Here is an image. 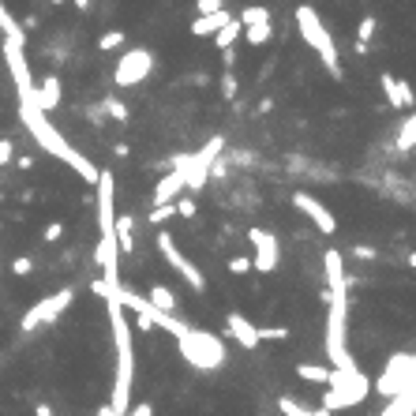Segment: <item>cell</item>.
<instances>
[{"label":"cell","mask_w":416,"mask_h":416,"mask_svg":"<svg viewBox=\"0 0 416 416\" xmlns=\"http://www.w3.org/2000/svg\"><path fill=\"white\" fill-rule=\"evenodd\" d=\"M327 293H330V311H327V356H330V368L337 371H353L356 360L349 353V281H345V263H342V252H327Z\"/></svg>","instance_id":"obj_1"},{"label":"cell","mask_w":416,"mask_h":416,"mask_svg":"<svg viewBox=\"0 0 416 416\" xmlns=\"http://www.w3.org/2000/svg\"><path fill=\"white\" fill-rule=\"evenodd\" d=\"M19 120H23V128H27V132L34 135V142H38V147H42L45 154H53L57 162H64L68 169H75V173H79L86 184H98V173H101V169L90 162L86 154H79L68 139L57 132L53 120H49V116L34 106V98H19Z\"/></svg>","instance_id":"obj_2"},{"label":"cell","mask_w":416,"mask_h":416,"mask_svg":"<svg viewBox=\"0 0 416 416\" xmlns=\"http://www.w3.org/2000/svg\"><path fill=\"white\" fill-rule=\"evenodd\" d=\"M94 188H98V203L94 206H98V229H101L94 259L101 266V281H106L109 289H116V285H120V248H116V232H113V225H116V180H113L109 169L98 173Z\"/></svg>","instance_id":"obj_3"},{"label":"cell","mask_w":416,"mask_h":416,"mask_svg":"<svg viewBox=\"0 0 416 416\" xmlns=\"http://www.w3.org/2000/svg\"><path fill=\"white\" fill-rule=\"evenodd\" d=\"M109 304V322H113V345H116V383H113V401L109 409L124 416L132 409V379H135V345H132V322H128L124 308L116 300Z\"/></svg>","instance_id":"obj_4"},{"label":"cell","mask_w":416,"mask_h":416,"mask_svg":"<svg viewBox=\"0 0 416 416\" xmlns=\"http://www.w3.org/2000/svg\"><path fill=\"white\" fill-rule=\"evenodd\" d=\"M176 345H180V356H184L195 371H218L229 356L222 337L203 330V327H184L176 334Z\"/></svg>","instance_id":"obj_5"},{"label":"cell","mask_w":416,"mask_h":416,"mask_svg":"<svg viewBox=\"0 0 416 416\" xmlns=\"http://www.w3.org/2000/svg\"><path fill=\"white\" fill-rule=\"evenodd\" d=\"M296 30H300V38L311 45V53L322 60V68H327L334 79H342V60H337V45H334L330 30L322 27L319 11L311 8V4H300V8H296Z\"/></svg>","instance_id":"obj_6"},{"label":"cell","mask_w":416,"mask_h":416,"mask_svg":"<svg viewBox=\"0 0 416 416\" xmlns=\"http://www.w3.org/2000/svg\"><path fill=\"white\" fill-rule=\"evenodd\" d=\"M371 394V379L364 375L360 368L353 371H337L330 368V379H327V390H322V409L327 412H337V409H353L360 405L364 398Z\"/></svg>","instance_id":"obj_7"},{"label":"cell","mask_w":416,"mask_h":416,"mask_svg":"<svg viewBox=\"0 0 416 416\" xmlns=\"http://www.w3.org/2000/svg\"><path fill=\"white\" fill-rule=\"evenodd\" d=\"M222 150H225V139L214 135L206 147H199L195 154H180V158L173 162V169H180V173H184V188H188L191 195L206 188V180H210V165L218 162V154H222Z\"/></svg>","instance_id":"obj_8"},{"label":"cell","mask_w":416,"mask_h":416,"mask_svg":"<svg viewBox=\"0 0 416 416\" xmlns=\"http://www.w3.org/2000/svg\"><path fill=\"white\" fill-rule=\"evenodd\" d=\"M412 383H416L412 353H394L386 360V368L379 371V379L371 383V390H379L383 398H398V394H405V390H412Z\"/></svg>","instance_id":"obj_9"},{"label":"cell","mask_w":416,"mask_h":416,"mask_svg":"<svg viewBox=\"0 0 416 416\" xmlns=\"http://www.w3.org/2000/svg\"><path fill=\"white\" fill-rule=\"evenodd\" d=\"M72 300H75V289H60V293H53V296H42L27 315L19 319V330L23 334H34V330H42V327H49V322H57L64 311L72 308Z\"/></svg>","instance_id":"obj_10"},{"label":"cell","mask_w":416,"mask_h":416,"mask_svg":"<svg viewBox=\"0 0 416 416\" xmlns=\"http://www.w3.org/2000/svg\"><path fill=\"white\" fill-rule=\"evenodd\" d=\"M154 244H158V252H162V259H165V263L173 266L176 274L184 278V281L191 285L195 293H206V278H203V270L195 266L191 259H184V252H180V248H176V240H173V232H165V229H162L158 237H154Z\"/></svg>","instance_id":"obj_11"},{"label":"cell","mask_w":416,"mask_h":416,"mask_svg":"<svg viewBox=\"0 0 416 416\" xmlns=\"http://www.w3.org/2000/svg\"><path fill=\"white\" fill-rule=\"evenodd\" d=\"M150 72H154V53L150 49H128L113 68V83L116 86H139Z\"/></svg>","instance_id":"obj_12"},{"label":"cell","mask_w":416,"mask_h":416,"mask_svg":"<svg viewBox=\"0 0 416 416\" xmlns=\"http://www.w3.org/2000/svg\"><path fill=\"white\" fill-rule=\"evenodd\" d=\"M248 240H252V270H259V274H270V270H278V259H281V244L274 232L266 229H248Z\"/></svg>","instance_id":"obj_13"},{"label":"cell","mask_w":416,"mask_h":416,"mask_svg":"<svg viewBox=\"0 0 416 416\" xmlns=\"http://www.w3.org/2000/svg\"><path fill=\"white\" fill-rule=\"evenodd\" d=\"M4 64H8V72H11V83H16V94L19 98H34V75H30V64H27L23 45L4 42Z\"/></svg>","instance_id":"obj_14"},{"label":"cell","mask_w":416,"mask_h":416,"mask_svg":"<svg viewBox=\"0 0 416 416\" xmlns=\"http://www.w3.org/2000/svg\"><path fill=\"white\" fill-rule=\"evenodd\" d=\"M237 19H240V34L248 38L252 45H266L270 34H274V27H270V11L263 4H248Z\"/></svg>","instance_id":"obj_15"},{"label":"cell","mask_w":416,"mask_h":416,"mask_svg":"<svg viewBox=\"0 0 416 416\" xmlns=\"http://www.w3.org/2000/svg\"><path fill=\"white\" fill-rule=\"evenodd\" d=\"M293 206H296L300 214H308L311 222H315V229L322 232V237H334V232H337V218H334V214L327 210V206H322V203L315 199V195H308V191H293Z\"/></svg>","instance_id":"obj_16"},{"label":"cell","mask_w":416,"mask_h":416,"mask_svg":"<svg viewBox=\"0 0 416 416\" xmlns=\"http://www.w3.org/2000/svg\"><path fill=\"white\" fill-rule=\"evenodd\" d=\"M225 334L240 349H248V353H252V349H259V327H255L252 319H244L240 311H229V315H225Z\"/></svg>","instance_id":"obj_17"},{"label":"cell","mask_w":416,"mask_h":416,"mask_svg":"<svg viewBox=\"0 0 416 416\" xmlns=\"http://www.w3.org/2000/svg\"><path fill=\"white\" fill-rule=\"evenodd\" d=\"M379 86H383V94H386V101H390L394 109H412V90H409L405 79H398V75L383 72V75H379Z\"/></svg>","instance_id":"obj_18"},{"label":"cell","mask_w":416,"mask_h":416,"mask_svg":"<svg viewBox=\"0 0 416 416\" xmlns=\"http://www.w3.org/2000/svg\"><path fill=\"white\" fill-rule=\"evenodd\" d=\"M180 191H184V173H180V169H169V173L158 180V188H154V206L176 203Z\"/></svg>","instance_id":"obj_19"},{"label":"cell","mask_w":416,"mask_h":416,"mask_svg":"<svg viewBox=\"0 0 416 416\" xmlns=\"http://www.w3.org/2000/svg\"><path fill=\"white\" fill-rule=\"evenodd\" d=\"M34 106L42 113H53L60 106V79L57 75H45L42 83H34Z\"/></svg>","instance_id":"obj_20"},{"label":"cell","mask_w":416,"mask_h":416,"mask_svg":"<svg viewBox=\"0 0 416 416\" xmlns=\"http://www.w3.org/2000/svg\"><path fill=\"white\" fill-rule=\"evenodd\" d=\"M229 19H232V16H229L225 8H222V11H214V16H195V19H191V34H195V38H214Z\"/></svg>","instance_id":"obj_21"},{"label":"cell","mask_w":416,"mask_h":416,"mask_svg":"<svg viewBox=\"0 0 416 416\" xmlns=\"http://www.w3.org/2000/svg\"><path fill=\"white\" fill-rule=\"evenodd\" d=\"M147 304L165 311V315H176V296H173V289H165V285H154V289L147 293Z\"/></svg>","instance_id":"obj_22"},{"label":"cell","mask_w":416,"mask_h":416,"mask_svg":"<svg viewBox=\"0 0 416 416\" xmlns=\"http://www.w3.org/2000/svg\"><path fill=\"white\" fill-rule=\"evenodd\" d=\"M0 30H4V42H16V45L27 42V30H23L19 23L11 19V11L4 8V0H0Z\"/></svg>","instance_id":"obj_23"},{"label":"cell","mask_w":416,"mask_h":416,"mask_svg":"<svg viewBox=\"0 0 416 416\" xmlns=\"http://www.w3.org/2000/svg\"><path fill=\"white\" fill-rule=\"evenodd\" d=\"M113 232H116V248H120V252H135V222H132V218H116Z\"/></svg>","instance_id":"obj_24"},{"label":"cell","mask_w":416,"mask_h":416,"mask_svg":"<svg viewBox=\"0 0 416 416\" xmlns=\"http://www.w3.org/2000/svg\"><path fill=\"white\" fill-rule=\"evenodd\" d=\"M98 109H101V116H113L116 124H128V120H132V113H128V106H124V101L116 98V94H106Z\"/></svg>","instance_id":"obj_25"},{"label":"cell","mask_w":416,"mask_h":416,"mask_svg":"<svg viewBox=\"0 0 416 416\" xmlns=\"http://www.w3.org/2000/svg\"><path fill=\"white\" fill-rule=\"evenodd\" d=\"M296 375H300L304 383H319V386H327V379H330V368H322V364H296Z\"/></svg>","instance_id":"obj_26"},{"label":"cell","mask_w":416,"mask_h":416,"mask_svg":"<svg viewBox=\"0 0 416 416\" xmlns=\"http://www.w3.org/2000/svg\"><path fill=\"white\" fill-rule=\"evenodd\" d=\"M237 38H240V19H229L225 27L214 34V45L225 53V49H232V45H237Z\"/></svg>","instance_id":"obj_27"},{"label":"cell","mask_w":416,"mask_h":416,"mask_svg":"<svg viewBox=\"0 0 416 416\" xmlns=\"http://www.w3.org/2000/svg\"><path fill=\"white\" fill-rule=\"evenodd\" d=\"M412 401H416V390H405V394H398L390 401V409L383 416H412Z\"/></svg>","instance_id":"obj_28"},{"label":"cell","mask_w":416,"mask_h":416,"mask_svg":"<svg viewBox=\"0 0 416 416\" xmlns=\"http://www.w3.org/2000/svg\"><path fill=\"white\" fill-rule=\"evenodd\" d=\"M416 147V120L412 116H405V124H401V132H398V150H412Z\"/></svg>","instance_id":"obj_29"},{"label":"cell","mask_w":416,"mask_h":416,"mask_svg":"<svg viewBox=\"0 0 416 416\" xmlns=\"http://www.w3.org/2000/svg\"><path fill=\"white\" fill-rule=\"evenodd\" d=\"M124 45V30H106L98 38V49L101 53H113V49H120Z\"/></svg>","instance_id":"obj_30"},{"label":"cell","mask_w":416,"mask_h":416,"mask_svg":"<svg viewBox=\"0 0 416 416\" xmlns=\"http://www.w3.org/2000/svg\"><path fill=\"white\" fill-rule=\"evenodd\" d=\"M375 30H379V23H375V16H364L360 27H356V42H371Z\"/></svg>","instance_id":"obj_31"},{"label":"cell","mask_w":416,"mask_h":416,"mask_svg":"<svg viewBox=\"0 0 416 416\" xmlns=\"http://www.w3.org/2000/svg\"><path fill=\"white\" fill-rule=\"evenodd\" d=\"M289 327H259V342H285Z\"/></svg>","instance_id":"obj_32"},{"label":"cell","mask_w":416,"mask_h":416,"mask_svg":"<svg viewBox=\"0 0 416 416\" xmlns=\"http://www.w3.org/2000/svg\"><path fill=\"white\" fill-rule=\"evenodd\" d=\"M11 274H16V278H27V274H34V259H30V255L11 259Z\"/></svg>","instance_id":"obj_33"},{"label":"cell","mask_w":416,"mask_h":416,"mask_svg":"<svg viewBox=\"0 0 416 416\" xmlns=\"http://www.w3.org/2000/svg\"><path fill=\"white\" fill-rule=\"evenodd\" d=\"M237 90H240V83H237V75H232V68H225V75H222V98H237Z\"/></svg>","instance_id":"obj_34"},{"label":"cell","mask_w":416,"mask_h":416,"mask_svg":"<svg viewBox=\"0 0 416 416\" xmlns=\"http://www.w3.org/2000/svg\"><path fill=\"white\" fill-rule=\"evenodd\" d=\"M229 274H237V278L252 274V259H248V255H237V259H229Z\"/></svg>","instance_id":"obj_35"},{"label":"cell","mask_w":416,"mask_h":416,"mask_svg":"<svg viewBox=\"0 0 416 416\" xmlns=\"http://www.w3.org/2000/svg\"><path fill=\"white\" fill-rule=\"evenodd\" d=\"M222 8H225V0H195V16H214Z\"/></svg>","instance_id":"obj_36"},{"label":"cell","mask_w":416,"mask_h":416,"mask_svg":"<svg viewBox=\"0 0 416 416\" xmlns=\"http://www.w3.org/2000/svg\"><path fill=\"white\" fill-rule=\"evenodd\" d=\"M173 210H176L180 218H195V199H191V195H180V199L173 203Z\"/></svg>","instance_id":"obj_37"},{"label":"cell","mask_w":416,"mask_h":416,"mask_svg":"<svg viewBox=\"0 0 416 416\" xmlns=\"http://www.w3.org/2000/svg\"><path fill=\"white\" fill-rule=\"evenodd\" d=\"M60 237H64V222H49V225H45V232H42V240H45V244H57Z\"/></svg>","instance_id":"obj_38"},{"label":"cell","mask_w":416,"mask_h":416,"mask_svg":"<svg viewBox=\"0 0 416 416\" xmlns=\"http://www.w3.org/2000/svg\"><path fill=\"white\" fill-rule=\"evenodd\" d=\"M11 162H16V142L0 139V165H11Z\"/></svg>","instance_id":"obj_39"},{"label":"cell","mask_w":416,"mask_h":416,"mask_svg":"<svg viewBox=\"0 0 416 416\" xmlns=\"http://www.w3.org/2000/svg\"><path fill=\"white\" fill-rule=\"evenodd\" d=\"M124 416H154V405H150V401H139V405H135V409H128Z\"/></svg>","instance_id":"obj_40"},{"label":"cell","mask_w":416,"mask_h":416,"mask_svg":"<svg viewBox=\"0 0 416 416\" xmlns=\"http://www.w3.org/2000/svg\"><path fill=\"white\" fill-rule=\"evenodd\" d=\"M353 255H356V259H375L379 252H375L371 244H356V248H353Z\"/></svg>","instance_id":"obj_41"},{"label":"cell","mask_w":416,"mask_h":416,"mask_svg":"<svg viewBox=\"0 0 416 416\" xmlns=\"http://www.w3.org/2000/svg\"><path fill=\"white\" fill-rule=\"evenodd\" d=\"M34 416H53V405H45V401H38V405H34Z\"/></svg>","instance_id":"obj_42"},{"label":"cell","mask_w":416,"mask_h":416,"mask_svg":"<svg viewBox=\"0 0 416 416\" xmlns=\"http://www.w3.org/2000/svg\"><path fill=\"white\" fill-rule=\"evenodd\" d=\"M16 165H19V169H34V158H30V154H23V158H19Z\"/></svg>","instance_id":"obj_43"},{"label":"cell","mask_w":416,"mask_h":416,"mask_svg":"<svg viewBox=\"0 0 416 416\" xmlns=\"http://www.w3.org/2000/svg\"><path fill=\"white\" fill-rule=\"evenodd\" d=\"M94 416H116V412H113V409H109V405H101V409H98V412H94Z\"/></svg>","instance_id":"obj_44"},{"label":"cell","mask_w":416,"mask_h":416,"mask_svg":"<svg viewBox=\"0 0 416 416\" xmlns=\"http://www.w3.org/2000/svg\"><path fill=\"white\" fill-rule=\"evenodd\" d=\"M72 4L79 8V11H86V8H90V0H72Z\"/></svg>","instance_id":"obj_45"},{"label":"cell","mask_w":416,"mask_h":416,"mask_svg":"<svg viewBox=\"0 0 416 416\" xmlns=\"http://www.w3.org/2000/svg\"><path fill=\"white\" fill-rule=\"evenodd\" d=\"M49 4H64V0H49Z\"/></svg>","instance_id":"obj_46"},{"label":"cell","mask_w":416,"mask_h":416,"mask_svg":"<svg viewBox=\"0 0 416 416\" xmlns=\"http://www.w3.org/2000/svg\"><path fill=\"white\" fill-rule=\"evenodd\" d=\"M0 199H4V191H0Z\"/></svg>","instance_id":"obj_47"}]
</instances>
